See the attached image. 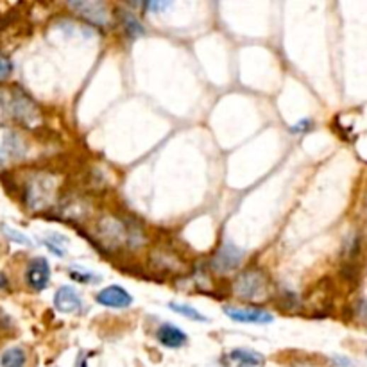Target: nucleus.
I'll return each instance as SVG.
<instances>
[{
  "instance_id": "obj_7",
  "label": "nucleus",
  "mask_w": 367,
  "mask_h": 367,
  "mask_svg": "<svg viewBox=\"0 0 367 367\" xmlns=\"http://www.w3.org/2000/svg\"><path fill=\"white\" fill-rule=\"evenodd\" d=\"M149 261L154 271L162 274H185L186 264L181 254L171 247H156L149 254Z\"/></svg>"
},
{
  "instance_id": "obj_24",
  "label": "nucleus",
  "mask_w": 367,
  "mask_h": 367,
  "mask_svg": "<svg viewBox=\"0 0 367 367\" xmlns=\"http://www.w3.org/2000/svg\"><path fill=\"white\" fill-rule=\"evenodd\" d=\"M356 317L360 319V322L362 324L367 326V301L363 299V301H360L358 307H356Z\"/></svg>"
},
{
  "instance_id": "obj_23",
  "label": "nucleus",
  "mask_w": 367,
  "mask_h": 367,
  "mask_svg": "<svg viewBox=\"0 0 367 367\" xmlns=\"http://www.w3.org/2000/svg\"><path fill=\"white\" fill-rule=\"evenodd\" d=\"M314 128V122L310 118H303V120H299L298 124H294L290 128L292 135H303V132H308L310 129Z\"/></svg>"
},
{
  "instance_id": "obj_9",
  "label": "nucleus",
  "mask_w": 367,
  "mask_h": 367,
  "mask_svg": "<svg viewBox=\"0 0 367 367\" xmlns=\"http://www.w3.org/2000/svg\"><path fill=\"white\" fill-rule=\"evenodd\" d=\"M60 213L72 222H81V220L84 222L94 215V205L88 197L72 193L64 199H60Z\"/></svg>"
},
{
  "instance_id": "obj_21",
  "label": "nucleus",
  "mask_w": 367,
  "mask_h": 367,
  "mask_svg": "<svg viewBox=\"0 0 367 367\" xmlns=\"http://www.w3.org/2000/svg\"><path fill=\"white\" fill-rule=\"evenodd\" d=\"M2 231H4V235L8 237V239L11 240V242L20 244V246H27V247L33 246V242H30L29 237L23 235V233H20V231L15 230V227H11V226H2Z\"/></svg>"
},
{
  "instance_id": "obj_15",
  "label": "nucleus",
  "mask_w": 367,
  "mask_h": 367,
  "mask_svg": "<svg viewBox=\"0 0 367 367\" xmlns=\"http://www.w3.org/2000/svg\"><path fill=\"white\" fill-rule=\"evenodd\" d=\"M156 341L169 349H179L185 344H188V335L183 332L179 326L172 324V322H163L156 329Z\"/></svg>"
},
{
  "instance_id": "obj_26",
  "label": "nucleus",
  "mask_w": 367,
  "mask_h": 367,
  "mask_svg": "<svg viewBox=\"0 0 367 367\" xmlns=\"http://www.w3.org/2000/svg\"><path fill=\"white\" fill-rule=\"evenodd\" d=\"M11 292V283H9V278L4 273H0V295L9 294Z\"/></svg>"
},
{
  "instance_id": "obj_8",
  "label": "nucleus",
  "mask_w": 367,
  "mask_h": 367,
  "mask_svg": "<svg viewBox=\"0 0 367 367\" xmlns=\"http://www.w3.org/2000/svg\"><path fill=\"white\" fill-rule=\"evenodd\" d=\"M67 8H69L70 11L76 13L77 16L86 20V22L94 23V26L103 27V29H106V27L110 26L111 15H110V9H108V6L104 4V2H86V0H77V2H69Z\"/></svg>"
},
{
  "instance_id": "obj_20",
  "label": "nucleus",
  "mask_w": 367,
  "mask_h": 367,
  "mask_svg": "<svg viewBox=\"0 0 367 367\" xmlns=\"http://www.w3.org/2000/svg\"><path fill=\"white\" fill-rule=\"evenodd\" d=\"M69 276L72 278L74 281H77V283H83V285H95L103 280L101 274L94 273V271L83 269V267H70Z\"/></svg>"
},
{
  "instance_id": "obj_25",
  "label": "nucleus",
  "mask_w": 367,
  "mask_h": 367,
  "mask_svg": "<svg viewBox=\"0 0 367 367\" xmlns=\"http://www.w3.org/2000/svg\"><path fill=\"white\" fill-rule=\"evenodd\" d=\"M171 8V2H149V4H145V9H149V11H163V9Z\"/></svg>"
},
{
  "instance_id": "obj_14",
  "label": "nucleus",
  "mask_w": 367,
  "mask_h": 367,
  "mask_svg": "<svg viewBox=\"0 0 367 367\" xmlns=\"http://www.w3.org/2000/svg\"><path fill=\"white\" fill-rule=\"evenodd\" d=\"M54 308L64 315L77 314L83 308V299L76 288L69 287V285H61L54 294Z\"/></svg>"
},
{
  "instance_id": "obj_17",
  "label": "nucleus",
  "mask_w": 367,
  "mask_h": 367,
  "mask_svg": "<svg viewBox=\"0 0 367 367\" xmlns=\"http://www.w3.org/2000/svg\"><path fill=\"white\" fill-rule=\"evenodd\" d=\"M0 363H2V367H26V349L20 348V346H13V348L6 349L2 356H0Z\"/></svg>"
},
{
  "instance_id": "obj_4",
  "label": "nucleus",
  "mask_w": 367,
  "mask_h": 367,
  "mask_svg": "<svg viewBox=\"0 0 367 367\" xmlns=\"http://www.w3.org/2000/svg\"><path fill=\"white\" fill-rule=\"evenodd\" d=\"M231 290L242 301L247 303H267L273 292V285H271L269 274L265 273L260 267H249V269L242 271L237 274L233 280Z\"/></svg>"
},
{
  "instance_id": "obj_5",
  "label": "nucleus",
  "mask_w": 367,
  "mask_h": 367,
  "mask_svg": "<svg viewBox=\"0 0 367 367\" xmlns=\"http://www.w3.org/2000/svg\"><path fill=\"white\" fill-rule=\"evenodd\" d=\"M29 154V142L18 129L2 125L0 128V165L18 163Z\"/></svg>"
},
{
  "instance_id": "obj_10",
  "label": "nucleus",
  "mask_w": 367,
  "mask_h": 367,
  "mask_svg": "<svg viewBox=\"0 0 367 367\" xmlns=\"http://www.w3.org/2000/svg\"><path fill=\"white\" fill-rule=\"evenodd\" d=\"M23 280H26L27 287L30 290H43L47 288L50 281V265L47 261V258L36 256L27 264L26 273H23Z\"/></svg>"
},
{
  "instance_id": "obj_11",
  "label": "nucleus",
  "mask_w": 367,
  "mask_h": 367,
  "mask_svg": "<svg viewBox=\"0 0 367 367\" xmlns=\"http://www.w3.org/2000/svg\"><path fill=\"white\" fill-rule=\"evenodd\" d=\"M222 367H265V356L254 349L235 348L220 356Z\"/></svg>"
},
{
  "instance_id": "obj_22",
  "label": "nucleus",
  "mask_w": 367,
  "mask_h": 367,
  "mask_svg": "<svg viewBox=\"0 0 367 367\" xmlns=\"http://www.w3.org/2000/svg\"><path fill=\"white\" fill-rule=\"evenodd\" d=\"M13 74V61L6 54H0V81H6Z\"/></svg>"
},
{
  "instance_id": "obj_3",
  "label": "nucleus",
  "mask_w": 367,
  "mask_h": 367,
  "mask_svg": "<svg viewBox=\"0 0 367 367\" xmlns=\"http://www.w3.org/2000/svg\"><path fill=\"white\" fill-rule=\"evenodd\" d=\"M0 110L6 117L15 120L26 129H38L43 117L38 104L18 86H9L0 90Z\"/></svg>"
},
{
  "instance_id": "obj_18",
  "label": "nucleus",
  "mask_w": 367,
  "mask_h": 367,
  "mask_svg": "<svg viewBox=\"0 0 367 367\" xmlns=\"http://www.w3.org/2000/svg\"><path fill=\"white\" fill-rule=\"evenodd\" d=\"M67 244H69V240L64 239L63 235H60V233H50V235H47L43 239V246L57 258H64V254H67Z\"/></svg>"
},
{
  "instance_id": "obj_6",
  "label": "nucleus",
  "mask_w": 367,
  "mask_h": 367,
  "mask_svg": "<svg viewBox=\"0 0 367 367\" xmlns=\"http://www.w3.org/2000/svg\"><path fill=\"white\" fill-rule=\"evenodd\" d=\"M244 256V249L237 247L233 242H224L210 258V271L217 276H230L240 269Z\"/></svg>"
},
{
  "instance_id": "obj_12",
  "label": "nucleus",
  "mask_w": 367,
  "mask_h": 367,
  "mask_svg": "<svg viewBox=\"0 0 367 367\" xmlns=\"http://www.w3.org/2000/svg\"><path fill=\"white\" fill-rule=\"evenodd\" d=\"M222 312L231 319V321L242 322V324H269V322L274 321L273 314L256 307L239 308L226 305V307L222 308Z\"/></svg>"
},
{
  "instance_id": "obj_19",
  "label": "nucleus",
  "mask_w": 367,
  "mask_h": 367,
  "mask_svg": "<svg viewBox=\"0 0 367 367\" xmlns=\"http://www.w3.org/2000/svg\"><path fill=\"white\" fill-rule=\"evenodd\" d=\"M169 308H171L172 312H176V314L183 315V317L190 319V321H196V322H208L210 319L206 317L203 312H199L197 308H193L192 305H186V303H171L169 305Z\"/></svg>"
},
{
  "instance_id": "obj_2",
  "label": "nucleus",
  "mask_w": 367,
  "mask_h": 367,
  "mask_svg": "<svg viewBox=\"0 0 367 367\" xmlns=\"http://www.w3.org/2000/svg\"><path fill=\"white\" fill-rule=\"evenodd\" d=\"M61 181L54 172H30L22 186L23 205L33 213H45L60 203Z\"/></svg>"
},
{
  "instance_id": "obj_13",
  "label": "nucleus",
  "mask_w": 367,
  "mask_h": 367,
  "mask_svg": "<svg viewBox=\"0 0 367 367\" xmlns=\"http://www.w3.org/2000/svg\"><path fill=\"white\" fill-rule=\"evenodd\" d=\"M95 301H97L101 307L106 308H129L132 305V295L125 290L120 285H110V287H104L103 290H98L95 294Z\"/></svg>"
},
{
  "instance_id": "obj_1",
  "label": "nucleus",
  "mask_w": 367,
  "mask_h": 367,
  "mask_svg": "<svg viewBox=\"0 0 367 367\" xmlns=\"http://www.w3.org/2000/svg\"><path fill=\"white\" fill-rule=\"evenodd\" d=\"M95 246L103 249L118 251V249H137L145 244V233L138 224L125 220L117 215H101L95 224Z\"/></svg>"
},
{
  "instance_id": "obj_16",
  "label": "nucleus",
  "mask_w": 367,
  "mask_h": 367,
  "mask_svg": "<svg viewBox=\"0 0 367 367\" xmlns=\"http://www.w3.org/2000/svg\"><path fill=\"white\" fill-rule=\"evenodd\" d=\"M118 18H120L122 29H124L125 36H129V38H140V36L145 35L144 23L138 20V16L135 15V13L120 11L118 13Z\"/></svg>"
}]
</instances>
